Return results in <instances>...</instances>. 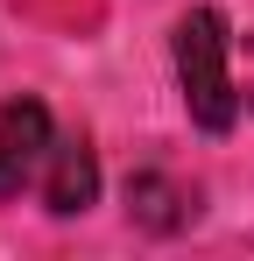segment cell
<instances>
[{
	"instance_id": "5b68a950",
	"label": "cell",
	"mask_w": 254,
	"mask_h": 261,
	"mask_svg": "<svg viewBox=\"0 0 254 261\" xmlns=\"http://www.w3.org/2000/svg\"><path fill=\"white\" fill-rule=\"evenodd\" d=\"M247 49H254V36H247Z\"/></svg>"
},
{
	"instance_id": "277c9868",
	"label": "cell",
	"mask_w": 254,
	"mask_h": 261,
	"mask_svg": "<svg viewBox=\"0 0 254 261\" xmlns=\"http://www.w3.org/2000/svg\"><path fill=\"white\" fill-rule=\"evenodd\" d=\"M14 191H29V176H21L14 148H7V134H0V198H14Z\"/></svg>"
},
{
	"instance_id": "3957f363",
	"label": "cell",
	"mask_w": 254,
	"mask_h": 261,
	"mask_svg": "<svg viewBox=\"0 0 254 261\" xmlns=\"http://www.w3.org/2000/svg\"><path fill=\"white\" fill-rule=\"evenodd\" d=\"M127 212L141 219L148 233H176V226L198 212V205H191V198H184L169 176H134V184H127Z\"/></svg>"
},
{
	"instance_id": "6da1fadb",
	"label": "cell",
	"mask_w": 254,
	"mask_h": 261,
	"mask_svg": "<svg viewBox=\"0 0 254 261\" xmlns=\"http://www.w3.org/2000/svg\"><path fill=\"white\" fill-rule=\"evenodd\" d=\"M176 85L205 134H226L240 120V85H233V36L219 7H191L176 21Z\"/></svg>"
},
{
	"instance_id": "7a4b0ae2",
	"label": "cell",
	"mask_w": 254,
	"mask_h": 261,
	"mask_svg": "<svg viewBox=\"0 0 254 261\" xmlns=\"http://www.w3.org/2000/svg\"><path fill=\"white\" fill-rule=\"evenodd\" d=\"M99 198V170H92V148L85 141H57V155H49V170H42V205L49 212H85Z\"/></svg>"
}]
</instances>
